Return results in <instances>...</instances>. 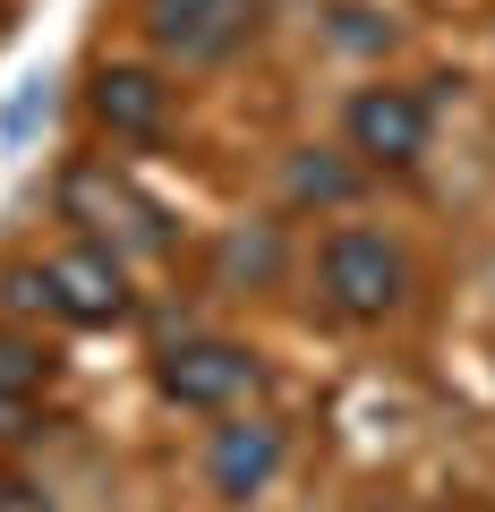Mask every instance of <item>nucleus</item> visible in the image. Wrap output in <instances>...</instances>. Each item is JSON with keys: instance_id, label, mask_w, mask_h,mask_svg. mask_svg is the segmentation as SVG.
<instances>
[{"instance_id": "0eeeda50", "label": "nucleus", "mask_w": 495, "mask_h": 512, "mask_svg": "<svg viewBox=\"0 0 495 512\" xmlns=\"http://www.w3.org/2000/svg\"><path fill=\"white\" fill-rule=\"evenodd\" d=\"M282 427L257 419V410H222V427L205 436V478H214V495H231V504H248V495H265L282 478Z\"/></svg>"}, {"instance_id": "f03ea898", "label": "nucleus", "mask_w": 495, "mask_h": 512, "mask_svg": "<svg viewBox=\"0 0 495 512\" xmlns=\"http://www.w3.org/2000/svg\"><path fill=\"white\" fill-rule=\"evenodd\" d=\"M60 214L111 256H163L171 248V214L111 163H77L69 180H60Z\"/></svg>"}, {"instance_id": "39448f33", "label": "nucleus", "mask_w": 495, "mask_h": 512, "mask_svg": "<svg viewBox=\"0 0 495 512\" xmlns=\"http://www.w3.org/2000/svg\"><path fill=\"white\" fill-rule=\"evenodd\" d=\"M342 137L359 154V171H410L436 137V111L419 86H359L342 103Z\"/></svg>"}, {"instance_id": "7ed1b4c3", "label": "nucleus", "mask_w": 495, "mask_h": 512, "mask_svg": "<svg viewBox=\"0 0 495 512\" xmlns=\"http://www.w3.org/2000/svg\"><path fill=\"white\" fill-rule=\"evenodd\" d=\"M18 299H26V308H43V316H60V325H120V316L137 308L129 274H120V256L94 248V239L35 256V265L18 274Z\"/></svg>"}, {"instance_id": "1a4fd4ad", "label": "nucleus", "mask_w": 495, "mask_h": 512, "mask_svg": "<svg viewBox=\"0 0 495 512\" xmlns=\"http://www.w3.org/2000/svg\"><path fill=\"white\" fill-rule=\"evenodd\" d=\"M35 393H43V359L18 342V333H0V436H18V427H26Z\"/></svg>"}, {"instance_id": "20e7f679", "label": "nucleus", "mask_w": 495, "mask_h": 512, "mask_svg": "<svg viewBox=\"0 0 495 512\" xmlns=\"http://www.w3.org/2000/svg\"><path fill=\"white\" fill-rule=\"evenodd\" d=\"M257 384H265V359L248 342H222V333H180V342L154 350V393H163L171 410L222 419V410L257 402Z\"/></svg>"}, {"instance_id": "9b49d317", "label": "nucleus", "mask_w": 495, "mask_h": 512, "mask_svg": "<svg viewBox=\"0 0 495 512\" xmlns=\"http://www.w3.org/2000/svg\"><path fill=\"white\" fill-rule=\"evenodd\" d=\"M0 512H43V495H35V487H9V478H0Z\"/></svg>"}, {"instance_id": "9d476101", "label": "nucleus", "mask_w": 495, "mask_h": 512, "mask_svg": "<svg viewBox=\"0 0 495 512\" xmlns=\"http://www.w3.org/2000/svg\"><path fill=\"white\" fill-rule=\"evenodd\" d=\"M291 197H299V205H342V197H350V171L316 163V154H291Z\"/></svg>"}, {"instance_id": "423d86ee", "label": "nucleus", "mask_w": 495, "mask_h": 512, "mask_svg": "<svg viewBox=\"0 0 495 512\" xmlns=\"http://www.w3.org/2000/svg\"><path fill=\"white\" fill-rule=\"evenodd\" d=\"M137 18H146V43L163 60H180V69H205V60L239 52V35H248V0H137Z\"/></svg>"}, {"instance_id": "6e6552de", "label": "nucleus", "mask_w": 495, "mask_h": 512, "mask_svg": "<svg viewBox=\"0 0 495 512\" xmlns=\"http://www.w3.org/2000/svg\"><path fill=\"white\" fill-rule=\"evenodd\" d=\"M86 111H94V128L146 146V137H163V120H171V86L154 69H137V60H103V69L86 77Z\"/></svg>"}, {"instance_id": "f8f14e48", "label": "nucleus", "mask_w": 495, "mask_h": 512, "mask_svg": "<svg viewBox=\"0 0 495 512\" xmlns=\"http://www.w3.org/2000/svg\"><path fill=\"white\" fill-rule=\"evenodd\" d=\"M359 512H419V504H402V495H367Z\"/></svg>"}, {"instance_id": "f257e3e1", "label": "nucleus", "mask_w": 495, "mask_h": 512, "mask_svg": "<svg viewBox=\"0 0 495 512\" xmlns=\"http://www.w3.org/2000/svg\"><path fill=\"white\" fill-rule=\"evenodd\" d=\"M316 291H325V308L342 316V325H385V316H402L410 308V256H402V239L367 231V222L325 231V248H316Z\"/></svg>"}]
</instances>
